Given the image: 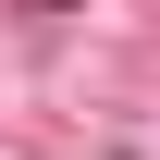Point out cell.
<instances>
[{
    "label": "cell",
    "instance_id": "1",
    "mask_svg": "<svg viewBox=\"0 0 160 160\" xmlns=\"http://www.w3.org/2000/svg\"><path fill=\"white\" fill-rule=\"evenodd\" d=\"M25 12H62V0H25Z\"/></svg>",
    "mask_w": 160,
    "mask_h": 160
}]
</instances>
